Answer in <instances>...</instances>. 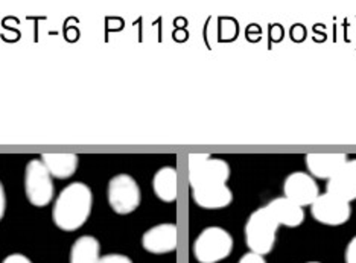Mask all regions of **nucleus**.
Returning <instances> with one entry per match:
<instances>
[{"instance_id": "1", "label": "nucleus", "mask_w": 356, "mask_h": 263, "mask_svg": "<svg viewBox=\"0 0 356 263\" xmlns=\"http://www.w3.org/2000/svg\"><path fill=\"white\" fill-rule=\"evenodd\" d=\"M92 209V189L84 183H72L55 199L52 209L54 224L63 231H76L90 218Z\"/></svg>"}, {"instance_id": "2", "label": "nucleus", "mask_w": 356, "mask_h": 263, "mask_svg": "<svg viewBox=\"0 0 356 263\" xmlns=\"http://www.w3.org/2000/svg\"><path fill=\"white\" fill-rule=\"evenodd\" d=\"M279 227L277 221L266 207L254 210L245 222V244L248 250L264 257L270 254L276 245Z\"/></svg>"}, {"instance_id": "3", "label": "nucleus", "mask_w": 356, "mask_h": 263, "mask_svg": "<svg viewBox=\"0 0 356 263\" xmlns=\"http://www.w3.org/2000/svg\"><path fill=\"white\" fill-rule=\"evenodd\" d=\"M192 250L200 263H218L232 254L233 237L222 227H207L198 235Z\"/></svg>"}, {"instance_id": "4", "label": "nucleus", "mask_w": 356, "mask_h": 263, "mask_svg": "<svg viewBox=\"0 0 356 263\" xmlns=\"http://www.w3.org/2000/svg\"><path fill=\"white\" fill-rule=\"evenodd\" d=\"M230 178V164L222 158L210 154L189 155V185L192 189L201 186L227 185Z\"/></svg>"}, {"instance_id": "5", "label": "nucleus", "mask_w": 356, "mask_h": 263, "mask_svg": "<svg viewBox=\"0 0 356 263\" xmlns=\"http://www.w3.org/2000/svg\"><path fill=\"white\" fill-rule=\"evenodd\" d=\"M107 199L113 212L125 217L139 209L142 192L131 175L118 173L108 181Z\"/></svg>"}, {"instance_id": "6", "label": "nucleus", "mask_w": 356, "mask_h": 263, "mask_svg": "<svg viewBox=\"0 0 356 263\" xmlns=\"http://www.w3.org/2000/svg\"><path fill=\"white\" fill-rule=\"evenodd\" d=\"M25 194L34 207H46L54 199V178L40 158H34L26 164Z\"/></svg>"}, {"instance_id": "7", "label": "nucleus", "mask_w": 356, "mask_h": 263, "mask_svg": "<svg viewBox=\"0 0 356 263\" xmlns=\"http://www.w3.org/2000/svg\"><path fill=\"white\" fill-rule=\"evenodd\" d=\"M312 218L323 226H344L352 217V205L344 199L329 192L321 194L311 205Z\"/></svg>"}, {"instance_id": "8", "label": "nucleus", "mask_w": 356, "mask_h": 263, "mask_svg": "<svg viewBox=\"0 0 356 263\" xmlns=\"http://www.w3.org/2000/svg\"><path fill=\"white\" fill-rule=\"evenodd\" d=\"M282 189L283 196L303 207V209L307 205H312L315 199L321 195L317 180L302 171L289 173L283 181Z\"/></svg>"}, {"instance_id": "9", "label": "nucleus", "mask_w": 356, "mask_h": 263, "mask_svg": "<svg viewBox=\"0 0 356 263\" xmlns=\"http://www.w3.org/2000/svg\"><path fill=\"white\" fill-rule=\"evenodd\" d=\"M178 231L175 224H159L142 236V246L151 254H168L177 250Z\"/></svg>"}, {"instance_id": "10", "label": "nucleus", "mask_w": 356, "mask_h": 263, "mask_svg": "<svg viewBox=\"0 0 356 263\" xmlns=\"http://www.w3.org/2000/svg\"><path fill=\"white\" fill-rule=\"evenodd\" d=\"M349 157L344 153H311L305 157L307 173L315 180H330Z\"/></svg>"}, {"instance_id": "11", "label": "nucleus", "mask_w": 356, "mask_h": 263, "mask_svg": "<svg viewBox=\"0 0 356 263\" xmlns=\"http://www.w3.org/2000/svg\"><path fill=\"white\" fill-rule=\"evenodd\" d=\"M326 192L352 203L356 199V158H349L339 171L327 180Z\"/></svg>"}, {"instance_id": "12", "label": "nucleus", "mask_w": 356, "mask_h": 263, "mask_svg": "<svg viewBox=\"0 0 356 263\" xmlns=\"http://www.w3.org/2000/svg\"><path fill=\"white\" fill-rule=\"evenodd\" d=\"M192 198L197 205L206 210H220L232 204L233 192L227 185L201 186L192 189Z\"/></svg>"}, {"instance_id": "13", "label": "nucleus", "mask_w": 356, "mask_h": 263, "mask_svg": "<svg viewBox=\"0 0 356 263\" xmlns=\"http://www.w3.org/2000/svg\"><path fill=\"white\" fill-rule=\"evenodd\" d=\"M266 209L270 210V213L274 217V219L277 221V224L282 227H288V228H297L303 224L305 221V209L298 204L293 203L291 199L285 196H279L274 198L271 201L265 205Z\"/></svg>"}, {"instance_id": "14", "label": "nucleus", "mask_w": 356, "mask_h": 263, "mask_svg": "<svg viewBox=\"0 0 356 263\" xmlns=\"http://www.w3.org/2000/svg\"><path fill=\"white\" fill-rule=\"evenodd\" d=\"M40 160L43 162L52 178L56 180L70 178L72 175H75L79 164V157L72 153H46L40 157Z\"/></svg>"}, {"instance_id": "15", "label": "nucleus", "mask_w": 356, "mask_h": 263, "mask_svg": "<svg viewBox=\"0 0 356 263\" xmlns=\"http://www.w3.org/2000/svg\"><path fill=\"white\" fill-rule=\"evenodd\" d=\"M152 190L163 203H174L178 194V173L172 166H165L154 173Z\"/></svg>"}, {"instance_id": "16", "label": "nucleus", "mask_w": 356, "mask_h": 263, "mask_svg": "<svg viewBox=\"0 0 356 263\" xmlns=\"http://www.w3.org/2000/svg\"><path fill=\"white\" fill-rule=\"evenodd\" d=\"M101 244L93 236H81L70 248V263H98Z\"/></svg>"}, {"instance_id": "17", "label": "nucleus", "mask_w": 356, "mask_h": 263, "mask_svg": "<svg viewBox=\"0 0 356 263\" xmlns=\"http://www.w3.org/2000/svg\"><path fill=\"white\" fill-rule=\"evenodd\" d=\"M98 263H133L125 254H107V256H102Z\"/></svg>"}, {"instance_id": "18", "label": "nucleus", "mask_w": 356, "mask_h": 263, "mask_svg": "<svg viewBox=\"0 0 356 263\" xmlns=\"http://www.w3.org/2000/svg\"><path fill=\"white\" fill-rule=\"evenodd\" d=\"M344 260L346 263H356V236H353L350 239V242L346 246Z\"/></svg>"}, {"instance_id": "19", "label": "nucleus", "mask_w": 356, "mask_h": 263, "mask_svg": "<svg viewBox=\"0 0 356 263\" xmlns=\"http://www.w3.org/2000/svg\"><path fill=\"white\" fill-rule=\"evenodd\" d=\"M239 263H266V262H265L264 256H259V254H256V253L248 251L239 259Z\"/></svg>"}, {"instance_id": "20", "label": "nucleus", "mask_w": 356, "mask_h": 263, "mask_svg": "<svg viewBox=\"0 0 356 263\" xmlns=\"http://www.w3.org/2000/svg\"><path fill=\"white\" fill-rule=\"evenodd\" d=\"M2 263H32V262L26 256H23V254L14 253V254H10L8 257H5Z\"/></svg>"}, {"instance_id": "21", "label": "nucleus", "mask_w": 356, "mask_h": 263, "mask_svg": "<svg viewBox=\"0 0 356 263\" xmlns=\"http://www.w3.org/2000/svg\"><path fill=\"white\" fill-rule=\"evenodd\" d=\"M5 212H6V194H5V187L2 185V181H0V221L3 219Z\"/></svg>"}, {"instance_id": "22", "label": "nucleus", "mask_w": 356, "mask_h": 263, "mask_svg": "<svg viewBox=\"0 0 356 263\" xmlns=\"http://www.w3.org/2000/svg\"><path fill=\"white\" fill-rule=\"evenodd\" d=\"M306 263H321V262H306Z\"/></svg>"}]
</instances>
